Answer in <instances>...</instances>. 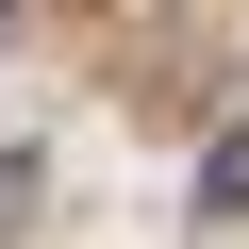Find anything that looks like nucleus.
I'll list each match as a JSON object with an SVG mask.
<instances>
[{
    "instance_id": "nucleus-1",
    "label": "nucleus",
    "mask_w": 249,
    "mask_h": 249,
    "mask_svg": "<svg viewBox=\"0 0 249 249\" xmlns=\"http://www.w3.org/2000/svg\"><path fill=\"white\" fill-rule=\"evenodd\" d=\"M199 216H249V116H232L216 150H199Z\"/></svg>"
}]
</instances>
